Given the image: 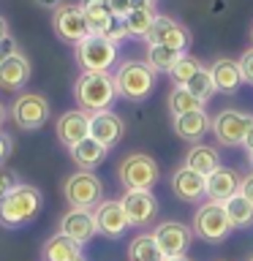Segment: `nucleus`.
Returning <instances> with one entry per match:
<instances>
[{"instance_id": "obj_46", "label": "nucleus", "mask_w": 253, "mask_h": 261, "mask_svg": "<svg viewBox=\"0 0 253 261\" xmlns=\"http://www.w3.org/2000/svg\"><path fill=\"white\" fill-rule=\"evenodd\" d=\"M166 261H193V258H188V256H174V258H166Z\"/></svg>"}, {"instance_id": "obj_20", "label": "nucleus", "mask_w": 253, "mask_h": 261, "mask_svg": "<svg viewBox=\"0 0 253 261\" xmlns=\"http://www.w3.org/2000/svg\"><path fill=\"white\" fill-rule=\"evenodd\" d=\"M30 82V60L28 55L16 52L8 60L0 63V90L6 93H19V90Z\"/></svg>"}, {"instance_id": "obj_13", "label": "nucleus", "mask_w": 253, "mask_h": 261, "mask_svg": "<svg viewBox=\"0 0 253 261\" xmlns=\"http://www.w3.org/2000/svg\"><path fill=\"white\" fill-rule=\"evenodd\" d=\"M120 204L134 228H144L158 218V199H155L153 191H125Z\"/></svg>"}, {"instance_id": "obj_22", "label": "nucleus", "mask_w": 253, "mask_h": 261, "mask_svg": "<svg viewBox=\"0 0 253 261\" xmlns=\"http://www.w3.org/2000/svg\"><path fill=\"white\" fill-rule=\"evenodd\" d=\"M212 82H215V90L223 95H232L240 90L242 85V73H240V63L232 60V57H218L215 63L210 65Z\"/></svg>"}, {"instance_id": "obj_40", "label": "nucleus", "mask_w": 253, "mask_h": 261, "mask_svg": "<svg viewBox=\"0 0 253 261\" xmlns=\"http://www.w3.org/2000/svg\"><path fill=\"white\" fill-rule=\"evenodd\" d=\"M240 193H242L245 199H248V201L253 204V171L242 177V182H240Z\"/></svg>"}, {"instance_id": "obj_18", "label": "nucleus", "mask_w": 253, "mask_h": 261, "mask_svg": "<svg viewBox=\"0 0 253 261\" xmlns=\"http://www.w3.org/2000/svg\"><path fill=\"white\" fill-rule=\"evenodd\" d=\"M122 134H125V122L117 112L106 109V112H95L90 114V136L98 139L104 147H112L122 142Z\"/></svg>"}, {"instance_id": "obj_28", "label": "nucleus", "mask_w": 253, "mask_h": 261, "mask_svg": "<svg viewBox=\"0 0 253 261\" xmlns=\"http://www.w3.org/2000/svg\"><path fill=\"white\" fill-rule=\"evenodd\" d=\"M183 57V52L169 46H158V44H147V57L144 63L150 65L155 73H171V68L177 65V60Z\"/></svg>"}, {"instance_id": "obj_7", "label": "nucleus", "mask_w": 253, "mask_h": 261, "mask_svg": "<svg viewBox=\"0 0 253 261\" xmlns=\"http://www.w3.org/2000/svg\"><path fill=\"white\" fill-rule=\"evenodd\" d=\"M8 117L22 130H38L52 117V106H49V98L41 93H19L8 109Z\"/></svg>"}, {"instance_id": "obj_43", "label": "nucleus", "mask_w": 253, "mask_h": 261, "mask_svg": "<svg viewBox=\"0 0 253 261\" xmlns=\"http://www.w3.org/2000/svg\"><path fill=\"white\" fill-rule=\"evenodd\" d=\"M134 8H155V0H131Z\"/></svg>"}, {"instance_id": "obj_17", "label": "nucleus", "mask_w": 253, "mask_h": 261, "mask_svg": "<svg viewBox=\"0 0 253 261\" xmlns=\"http://www.w3.org/2000/svg\"><path fill=\"white\" fill-rule=\"evenodd\" d=\"M93 212H95L98 234L109 237V240H117V237L131 226L125 210H122V204H120V199H104Z\"/></svg>"}, {"instance_id": "obj_27", "label": "nucleus", "mask_w": 253, "mask_h": 261, "mask_svg": "<svg viewBox=\"0 0 253 261\" xmlns=\"http://www.w3.org/2000/svg\"><path fill=\"white\" fill-rule=\"evenodd\" d=\"M128 261H166L163 250L158 248L153 231L150 234H136L128 245Z\"/></svg>"}, {"instance_id": "obj_1", "label": "nucleus", "mask_w": 253, "mask_h": 261, "mask_svg": "<svg viewBox=\"0 0 253 261\" xmlns=\"http://www.w3.org/2000/svg\"><path fill=\"white\" fill-rule=\"evenodd\" d=\"M44 196L36 185L19 182L6 193V199L0 201V226L3 228H22L30 226L38 218Z\"/></svg>"}, {"instance_id": "obj_33", "label": "nucleus", "mask_w": 253, "mask_h": 261, "mask_svg": "<svg viewBox=\"0 0 253 261\" xmlns=\"http://www.w3.org/2000/svg\"><path fill=\"white\" fill-rule=\"evenodd\" d=\"M185 87L191 90V93H193L196 98H199L201 103H207L210 98L218 93V90H215V82H212V73H210V68H201V71L196 73V76H193L191 82H188Z\"/></svg>"}, {"instance_id": "obj_34", "label": "nucleus", "mask_w": 253, "mask_h": 261, "mask_svg": "<svg viewBox=\"0 0 253 261\" xmlns=\"http://www.w3.org/2000/svg\"><path fill=\"white\" fill-rule=\"evenodd\" d=\"M14 185H19V177H16V171H14V169L0 166V201L6 199V193L11 191Z\"/></svg>"}, {"instance_id": "obj_21", "label": "nucleus", "mask_w": 253, "mask_h": 261, "mask_svg": "<svg viewBox=\"0 0 253 261\" xmlns=\"http://www.w3.org/2000/svg\"><path fill=\"white\" fill-rule=\"evenodd\" d=\"M240 182L242 177L237 174V169L232 166H218L212 174L207 177V199L212 201H226L234 193H240Z\"/></svg>"}, {"instance_id": "obj_25", "label": "nucleus", "mask_w": 253, "mask_h": 261, "mask_svg": "<svg viewBox=\"0 0 253 261\" xmlns=\"http://www.w3.org/2000/svg\"><path fill=\"white\" fill-rule=\"evenodd\" d=\"M79 6H82V11H85V19H87L90 30H93L95 36H104V33L109 30V24L117 19L106 0H79Z\"/></svg>"}, {"instance_id": "obj_15", "label": "nucleus", "mask_w": 253, "mask_h": 261, "mask_svg": "<svg viewBox=\"0 0 253 261\" xmlns=\"http://www.w3.org/2000/svg\"><path fill=\"white\" fill-rule=\"evenodd\" d=\"M55 134H57V142L71 150L73 144H79L82 139H87V136H90V114H87L85 109L63 112L60 117H57Z\"/></svg>"}, {"instance_id": "obj_23", "label": "nucleus", "mask_w": 253, "mask_h": 261, "mask_svg": "<svg viewBox=\"0 0 253 261\" xmlns=\"http://www.w3.org/2000/svg\"><path fill=\"white\" fill-rule=\"evenodd\" d=\"M71 161L77 163L79 169H85V171H93L95 166H101V163L106 161V155H109V147H104L98 139L93 136H87V139H82L79 144H73L71 150Z\"/></svg>"}, {"instance_id": "obj_45", "label": "nucleus", "mask_w": 253, "mask_h": 261, "mask_svg": "<svg viewBox=\"0 0 253 261\" xmlns=\"http://www.w3.org/2000/svg\"><path fill=\"white\" fill-rule=\"evenodd\" d=\"M6 36H8V22L0 16V38H6Z\"/></svg>"}, {"instance_id": "obj_41", "label": "nucleus", "mask_w": 253, "mask_h": 261, "mask_svg": "<svg viewBox=\"0 0 253 261\" xmlns=\"http://www.w3.org/2000/svg\"><path fill=\"white\" fill-rule=\"evenodd\" d=\"M36 3H38L41 8H60L65 0H36Z\"/></svg>"}, {"instance_id": "obj_5", "label": "nucleus", "mask_w": 253, "mask_h": 261, "mask_svg": "<svg viewBox=\"0 0 253 261\" xmlns=\"http://www.w3.org/2000/svg\"><path fill=\"white\" fill-rule=\"evenodd\" d=\"M63 196L71 210H95L104 201V182L93 171H73L63 182Z\"/></svg>"}, {"instance_id": "obj_37", "label": "nucleus", "mask_w": 253, "mask_h": 261, "mask_svg": "<svg viewBox=\"0 0 253 261\" xmlns=\"http://www.w3.org/2000/svg\"><path fill=\"white\" fill-rule=\"evenodd\" d=\"M106 3H109L112 14L117 16V19H125V16L134 11V3H131V0H106Z\"/></svg>"}, {"instance_id": "obj_6", "label": "nucleus", "mask_w": 253, "mask_h": 261, "mask_svg": "<svg viewBox=\"0 0 253 261\" xmlns=\"http://www.w3.org/2000/svg\"><path fill=\"white\" fill-rule=\"evenodd\" d=\"M232 220L226 215V207L223 201H212L207 199L204 204H199V210L193 212V234L201 237L204 242H223L229 240V234H232Z\"/></svg>"}, {"instance_id": "obj_39", "label": "nucleus", "mask_w": 253, "mask_h": 261, "mask_svg": "<svg viewBox=\"0 0 253 261\" xmlns=\"http://www.w3.org/2000/svg\"><path fill=\"white\" fill-rule=\"evenodd\" d=\"M19 49H16V41L11 38V36H6V38H0V63L3 60H8L11 55H16Z\"/></svg>"}, {"instance_id": "obj_4", "label": "nucleus", "mask_w": 253, "mask_h": 261, "mask_svg": "<svg viewBox=\"0 0 253 261\" xmlns=\"http://www.w3.org/2000/svg\"><path fill=\"white\" fill-rule=\"evenodd\" d=\"M117 179L125 191H153L161 179V166L153 155L131 152L117 163Z\"/></svg>"}, {"instance_id": "obj_29", "label": "nucleus", "mask_w": 253, "mask_h": 261, "mask_svg": "<svg viewBox=\"0 0 253 261\" xmlns=\"http://www.w3.org/2000/svg\"><path fill=\"white\" fill-rule=\"evenodd\" d=\"M155 19H158V11L155 8H134L125 19V30H128V36H134V38H147L150 36V30H153V24Z\"/></svg>"}, {"instance_id": "obj_10", "label": "nucleus", "mask_w": 253, "mask_h": 261, "mask_svg": "<svg viewBox=\"0 0 253 261\" xmlns=\"http://www.w3.org/2000/svg\"><path fill=\"white\" fill-rule=\"evenodd\" d=\"M52 28L57 33V38L65 41V44H82L87 36H93L79 3H63L60 8H55Z\"/></svg>"}, {"instance_id": "obj_3", "label": "nucleus", "mask_w": 253, "mask_h": 261, "mask_svg": "<svg viewBox=\"0 0 253 261\" xmlns=\"http://www.w3.org/2000/svg\"><path fill=\"white\" fill-rule=\"evenodd\" d=\"M112 76L117 98H125V101H144L155 87V71L144 60H122Z\"/></svg>"}, {"instance_id": "obj_24", "label": "nucleus", "mask_w": 253, "mask_h": 261, "mask_svg": "<svg viewBox=\"0 0 253 261\" xmlns=\"http://www.w3.org/2000/svg\"><path fill=\"white\" fill-rule=\"evenodd\" d=\"M185 166L199 171V174H204V177H210L212 171H215L218 166H223V163H220V152L215 150V147L199 142V144H191V150H188V155H185Z\"/></svg>"}, {"instance_id": "obj_32", "label": "nucleus", "mask_w": 253, "mask_h": 261, "mask_svg": "<svg viewBox=\"0 0 253 261\" xmlns=\"http://www.w3.org/2000/svg\"><path fill=\"white\" fill-rule=\"evenodd\" d=\"M201 68H204L201 60H196V57H191V55H183V57L177 60V65L171 68L169 76H171V82H174V87H185Z\"/></svg>"}, {"instance_id": "obj_19", "label": "nucleus", "mask_w": 253, "mask_h": 261, "mask_svg": "<svg viewBox=\"0 0 253 261\" xmlns=\"http://www.w3.org/2000/svg\"><path fill=\"white\" fill-rule=\"evenodd\" d=\"M171 128L185 144H199L212 130V120L204 109H196V112L180 114V117H171Z\"/></svg>"}, {"instance_id": "obj_31", "label": "nucleus", "mask_w": 253, "mask_h": 261, "mask_svg": "<svg viewBox=\"0 0 253 261\" xmlns=\"http://www.w3.org/2000/svg\"><path fill=\"white\" fill-rule=\"evenodd\" d=\"M166 106H169L171 117H180V114L204 109V103H201L188 87H171V90H169V98H166Z\"/></svg>"}, {"instance_id": "obj_38", "label": "nucleus", "mask_w": 253, "mask_h": 261, "mask_svg": "<svg viewBox=\"0 0 253 261\" xmlns=\"http://www.w3.org/2000/svg\"><path fill=\"white\" fill-rule=\"evenodd\" d=\"M14 152V139L6 134V130H0V166H6V161L11 158Z\"/></svg>"}, {"instance_id": "obj_50", "label": "nucleus", "mask_w": 253, "mask_h": 261, "mask_svg": "<svg viewBox=\"0 0 253 261\" xmlns=\"http://www.w3.org/2000/svg\"><path fill=\"white\" fill-rule=\"evenodd\" d=\"M248 261H253V256H248Z\"/></svg>"}, {"instance_id": "obj_12", "label": "nucleus", "mask_w": 253, "mask_h": 261, "mask_svg": "<svg viewBox=\"0 0 253 261\" xmlns=\"http://www.w3.org/2000/svg\"><path fill=\"white\" fill-rule=\"evenodd\" d=\"M147 44H158V46H169L177 49V52L188 55V46H191V33H188L185 24H180L174 16L158 14L150 36H147Z\"/></svg>"}, {"instance_id": "obj_26", "label": "nucleus", "mask_w": 253, "mask_h": 261, "mask_svg": "<svg viewBox=\"0 0 253 261\" xmlns=\"http://www.w3.org/2000/svg\"><path fill=\"white\" fill-rule=\"evenodd\" d=\"M41 256H44V261H73L77 256H82V245H77L63 234H55L44 242Z\"/></svg>"}, {"instance_id": "obj_16", "label": "nucleus", "mask_w": 253, "mask_h": 261, "mask_svg": "<svg viewBox=\"0 0 253 261\" xmlns=\"http://www.w3.org/2000/svg\"><path fill=\"white\" fill-rule=\"evenodd\" d=\"M171 191H174V196L180 201H201L204 196H207V177L199 174V171L188 169L185 163L180 169L171 171Z\"/></svg>"}, {"instance_id": "obj_30", "label": "nucleus", "mask_w": 253, "mask_h": 261, "mask_svg": "<svg viewBox=\"0 0 253 261\" xmlns=\"http://www.w3.org/2000/svg\"><path fill=\"white\" fill-rule=\"evenodd\" d=\"M223 207H226V215L234 228H248L253 223V204L242 193H234L232 199H226Z\"/></svg>"}, {"instance_id": "obj_36", "label": "nucleus", "mask_w": 253, "mask_h": 261, "mask_svg": "<svg viewBox=\"0 0 253 261\" xmlns=\"http://www.w3.org/2000/svg\"><path fill=\"white\" fill-rule=\"evenodd\" d=\"M104 36H106V38H109V41H112V44H120V41H125V38H128V30H125V22H122V19H114V22L109 24V30H106V33H104Z\"/></svg>"}, {"instance_id": "obj_49", "label": "nucleus", "mask_w": 253, "mask_h": 261, "mask_svg": "<svg viewBox=\"0 0 253 261\" xmlns=\"http://www.w3.org/2000/svg\"><path fill=\"white\" fill-rule=\"evenodd\" d=\"M250 41H253V30H250Z\"/></svg>"}, {"instance_id": "obj_35", "label": "nucleus", "mask_w": 253, "mask_h": 261, "mask_svg": "<svg viewBox=\"0 0 253 261\" xmlns=\"http://www.w3.org/2000/svg\"><path fill=\"white\" fill-rule=\"evenodd\" d=\"M237 63H240L242 82H245V85H253V46H250V49H245L242 57H240Z\"/></svg>"}, {"instance_id": "obj_14", "label": "nucleus", "mask_w": 253, "mask_h": 261, "mask_svg": "<svg viewBox=\"0 0 253 261\" xmlns=\"http://www.w3.org/2000/svg\"><path fill=\"white\" fill-rule=\"evenodd\" d=\"M57 231L63 237H68L77 245H87L93 237L98 234V223H95V212L93 210H71L60 218Z\"/></svg>"}, {"instance_id": "obj_42", "label": "nucleus", "mask_w": 253, "mask_h": 261, "mask_svg": "<svg viewBox=\"0 0 253 261\" xmlns=\"http://www.w3.org/2000/svg\"><path fill=\"white\" fill-rule=\"evenodd\" d=\"M245 150H248V152H253V122H250V128H248V136H245Z\"/></svg>"}, {"instance_id": "obj_44", "label": "nucleus", "mask_w": 253, "mask_h": 261, "mask_svg": "<svg viewBox=\"0 0 253 261\" xmlns=\"http://www.w3.org/2000/svg\"><path fill=\"white\" fill-rule=\"evenodd\" d=\"M6 117H8V109L3 106V101H0V130H3V122H6Z\"/></svg>"}, {"instance_id": "obj_47", "label": "nucleus", "mask_w": 253, "mask_h": 261, "mask_svg": "<svg viewBox=\"0 0 253 261\" xmlns=\"http://www.w3.org/2000/svg\"><path fill=\"white\" fill-rule=\"evenodd\" d=\"M248 163H250V169H253V152H248Z\"/></svg>"}, {"instance_id": "obj_2", "label": "nucleus", "mask_w": 253, "mask_h": 261, "mask_svg": "<svg viewBox=\"0 0 253 261\" xmlns=\"http://www.w3.org/2000/svg\"><path fill=\"white\" fill-rule=\"evenodd\" d=\"M73 95H77L79 109H85L87 114L106 112L114 103V98H117L114 76L101 71H82L77 85H73Z\"/></svg>"}, {"instance_id": "obj_8", "label": "nucleus", "mask_w": 253, "mask_h": 261, "mask_svg": "<svg viewBox=\"0 0 253 261\" xmlns=\"http://www.w3.org/2000/svg\"><path fill=\"white\" fill-rule=\"evenodd\" d=\"M250 122H253V114L242 109H220L212 117V136H215L220 147H242Z\"/></svg>"}, {"instance_id": "obj_11", "label": "nucleus", "mask_w": 253, "mask_h": 261, "mask_svg": "<svg viewBox=\"0 0 253 261\" xmlns=\"http://www.w3.org/2000/svg\"><path fill=\"white\" fill-rule=\"evenodd\" d=\"M153 237H155V242H158V248L163 250V256L174 258V256H185L188 253L191 240H193V228H188L185 223H180V220H161V223L153 228Z\"/></svg>"}, {"instance_id": "obj_9", "label": "nucleus", "mask_w": 253, "mask_h": 261, "mask_svg": "<svg viewBox=\"0 0 253 261\" xmlns=\"http://www.w3.org/2000/svg\"><path fill=\"white\" fill-rule=\"evenodd\" d=\"M77 60L85 71H101L109 73V68L117 63V44H112L106 36H87L82 44H77Z\"/></svg>"}, {"instance_id": "obj_48", "label": "nucleus", "mask_w": 253, "mask_h": 261, "mask_svg": "<svg viewBox=\"0 0 253 261\" xmlns=\"http://www.w3.org/2000/svg\"><path fill=\"white\" fill-rule=\"evenodd\" d=\"M73 261H85V256H77V258H73Z\"/></svg>"}]
</instances>
